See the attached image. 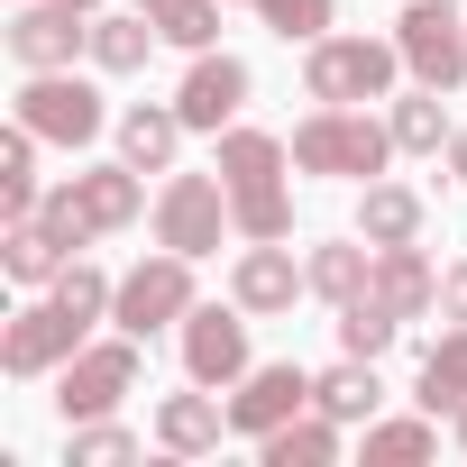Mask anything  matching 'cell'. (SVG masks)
I'll return each instance as SVG.
<instances>
[{
    "label": "cell",
    "mask_w": 467,
    "mask_h": 467,
    "mask_svg": "<svg viewBox=\"0 0 467 467\" xmlns=\"http://www.w3.org/2000/svg\"><path fill=\"white\" fill-rule=\"evenodd\" d=\"M394 156V119H376L367 101H321L294 129V165L303 174H339V183H376Z\"/></svg>",
    "instance_id": "6da1fadb"
},
{
    "label": "cell",
    "mask_w": 467,
    "mask_h": 467,
    "mask_svg": "<svg viewBox=\"0 0 467 467\" xmlns=\"http://www.w3.org/2000/svg\"><path fill=\"white\" fill-rule=\"evenodd\" d=\"M37 211L56 220V239L83 257L92 239H110V229H129V220L147 211V192H138V165L119 156V165H83V174H65V183H56Z\"/></svg>",
    "instance_id": "7a4b0ae2"
},
{
    "label": "cell",
    "mask_w": 467,
    "mask_h": 467,
    "mask_svg": "<svg viewBox=\"0 0 467 467\" xmlns=\"http://www.w3.org/2000/svg\"><path fill=\"white\" fill-rule=\"evenodd\" d=\"M403 74L394 37H312L303 47V92L312 101H385Z\"/></svg>",
    "instance_id": "3957f363"
},
{
    "label": "cell",
    "mask_w": 467,
    "mask_h": 467,
    "mask_svg": "<svg viewBox=\"0 0 467 467\" xmlns=\"http://www.w3.org/2000/svg\"><path fill=\"white\" fill-rule=\"evenodd\" d=\"M129 394H138V339H129V330H119V339H83V348L56 367V412H65V431L119 412Z\"/></svg>",
    "instance_id": "277c9868"
},
{
    "label": "cell",
    "mask_w": 467,
    "mask_h": 467,
    "mask_svg": "<svg viewBox=\"0 0 467 467\" xmlns=\"http://www.w3.org/2000/svg\"><path fill=\"white\" fill-rule=\"evenodd\" d=\"M229 183H220V165L211 174H165V192H156V248H174V257H220V239H229Z\"/></svg>",
    "instance_id": "5b68a950"
},
{
    "label": "cell",
    "mask_w": 467,
    "mask_h": 467,
    "mask_svg": "<svg viewBox=\"0 0 467 467\" xmlns=\"http://www.w3.org/2000/svg\"><path fill=\"white\" fill-rule=\"evenodd\" d=\"M183 312H192V257H174V248H156L147 266H129L119 294H110V321H119L129 339L183 330Z\"/></svg>",
    "instance_id": "8992f818"
},
{
    "label": "cell",
    "mask_w": 467,
    "mask_h": 467,
    "mask_svg": "<svg viewBox=\"0 0 467 467\" xmlns=\"http://www.w3.org/2000/svg\"><path fill=\"white\" fill-rule=\"evenodd\" d=\"M394 47H403V74L412 83H467V10L458 0H412L394 19Z\"/></svg>",
    "instance_id": "52a82bcc"
},
{
    "label": "cell",
    "mask_w": 467,
    "mask_h": 467,
    "mask_svg": "<svg viewBox=\"0 0 467 467\" xmlns=\"http://www.w3.org/2000/svg\"><path fill=\"white\" fill-rule=\"evenodd\" d=\"M19 119L47 138V147H92L101 129H110V110H101V92L65 65V74H28L19 83Z\"/></svg>",
    "instance_id": "ba28073f"
},
{
    "label": "cell",
    "mask_w": 467,
    "mask_h": 467,
    "mask_svg": "<svg viewBox=\"0 0 467 467\" xmlns=\"http://www.w3.org/2000/svg\"><path fill=\"white\" fill-rule=\"evenodd\" d=\"M248 321L257 312H220V303H192L183 312V376L192 385H211V394H229L257 358H248Z\"/></svg>",
    "instance_id": "9c48e42d"
},
{
    "label": "cell",
    "mask_w": 467,
    "mask_h": 467,
    "mask_svg": "<svg viewBox=\"0 0 467 467\" xmlns=\"http://www.w3.org/2000/svg\"><path fill=\"white\" fill-rule=\"evenodd\" d=\"M10 56L28 74H65L74 56H92V10H65V0H10Z\"/></svg>",
    "instance_id": "30bf717a"
},
{
    "label": "cell",
    "mask_w": 467,
    "mask_h": 467,
    "mask_svg": "<svg viewBox=\"0 0 467 467\" xmlns=\"http://www.w3.org/2000/svg\"><path fill=\"white\" fill-rule=\"evenodd\" d=\"M83 330H92V321H74L56 294L28 303V312H10V330H0V376H56V367L83 348Z\"/></svg>",
    "instance_id": "8fae6325"
},
{
    "label": "cell",
    "mask_w": 467,
    "mask_h": 467,
    "mask_svg": "<svg viewBox=\"0 0 467 467\" xmlns=\"http://www.w3.org/2000/svg\"><path fill=\"white\" fill-rule=\"evenodd\" d=\"M294 412H312V376H303L294 358L248 367L239 385H229V431H239V440H266V431H285Z\"/></svg>",
    "instance_id": "7c38bea8"
},
{
    "label": "cell",
    "mask_w": 467,
    "mask_h": 467,
    "mask_svg": "<svg viewBox=\"0 0 467 467\" xmlns=\"http://www.w3.org/2000/svg\"><path fill=\"white\" fill-rule=\"evenodd\" d=\"M303 294H312V266H303L285 239H248V257L229 266V303H239V312H257V321L294 312Z\"/></svg>",
    "instance_id": "4fadbf2b"
},
{
    "label": "cell",
    "mask_w": 467,
    "mask_h": 467,
    "mask_svg": "<svg viewBox=\"0 0 467 467\" xmlns=\"http://www.w3.org/2000/svg\"><path fill=\"white\" fill-rule=\"evenodd\" d=\"M248 92H257V83H248V65H239V56L202 47V56H192V74L174 83V110H183V129H211V138H220L229 119L248 110Z\"/></svg>",
    "instance_id": "5bb4252c"
},
{
    "label": "cell",
    "mask_w": 467,
    "mask_h": 467,
    "mask_svg": "<svg viewBox=\"0 0 467 467\" xmlns=\"http://www.w3.org/2000/svg\"><path fill=\"white\" fill-rule=\"evenodd\" d=\"M211 165H220V183H229V192H257V183H285V165H294V138H275V129H239V119H229Z\"/></svg>",
    "instance_id": "9a60e30c"
},
{
    "label": "cell",
    "mask_w": 467,
    "mask_h": 467,
    "mask_svg": "<svg viewBox=\"0 0 467 467\" xmlns=\"http://www.w3.org/2000/svg\"><path fill=\"white\" fill-rule=\"evenodd\" d=\"M421 220H431V202H421L412 183H385V174H376V183L358 192V239H367V248H412Z\"/></svg>",
    "instance_id": "2e32d148"
},
{
    "label": "cell",
    "mask_w": 467,
    "mask_h": 467,
    "mask_svg": "<svg viewBox=\"0 0 467 467\" xmlns=\"http://www.w3.org/2000/svg\"><path fill=\"white\" fill-rule=\"evenodd\" d=\"M0 266H10V285H56V275L74 266V248L56 239V220H47V211H28V220L0 229Z\"/></svg>",
    "instance_id": "e0dca14e"
},
{
    "label": "cell",
    "mask_w": 467,
    "mask_h": 467,
    "mask_svg": "<svg viewBox=\"0 0 467 467\" xmlns=\"http://www.w3.org/2000/svg\"><path fill=\"white\" fill-rule=\"evenodd\" d=\"M385 312H403V321H421V312H440V275H431V257H421V239L412 248H376V285H367Z\"/></svg>",
    "instance_id": "ac0fdd59"
},
{
    "label": "cell",
    "mask_w": 467,
    "mask_h": 467,
    "mask_svg": "<svg viewBox=\"0 0 467 467\" xmlns=\"http://www.w3.org/2000/svg\"><path fill=\"white\" fill-rule=\"evenodd\" d=\"M220 431H229V403H211V385H192V394H165V403H156V440H165L174 458H211V449H220Z\"/></svg>",
    "instance_id": "d6986e66"
},
{
    "label": "cell",
    "mask_w": 467,
    "mask_h": 467,
    "mask_svg": "<svg viewBox=\"0 0 467 467\" xmlns=\"http://www.w3.org/2000/svg\"><path fill=\"white\" fill-rule=\"evenodd\" d=\"M174 147H183V110L165 101H138V110H119V156L138 165V174H174Z\"/></svg>",
    "instance_id": "ffe728a7"
},
{
    "label": "cell",
    "mask_w": 467,
    "mask_h": 467,
    "mask_svg": "<svg viewBox=\"0 0 467 467\" xmlns=\"http://www.w3.org/2000/svg\"><path fill=\"white\" fill-rule=\"evenodd\" d=\"M156 37H165V28H156L147 10H119V19L92 10V65H101V74H138V65L156 56Z\"/></svg>",
    "instance_id": "44dd1931"
},
{
    "label": "cell",
    "mask_w": 467,
    "mask_h": 467,
    "mask_svg": "<svg viewBox=\"0 0 467 467\" xmlns=\"http://www.w3.org/2000/svg\"><path fill=\"white\" fill-rule=\"evenodd\" d=\"M449 138H458V119H449V92H440V83H412V92L394 101V147H403V156H440Z\"/></svg>",
    "instance_id": "7402d4cb"
},
{
    "label": "cell",
    "mask_w": 467,
    "mask_h": 467,
    "mask_svg": "<svg viewBox=\"0 0 467 467\" xmlns=\"http://www.w3.org/2000/svg\"><path fill=\"white\" fill-rule=\"evenodd\" d=\"M303 266H312V294H321V303H358V294L376 285V248H367V239H321Z\"/></svg>",
    "instance_id": "603a6c76"
},
{
    "label": "cell",
    "mask_w": 467,
    "mask_h": 467,
    "mask_svg": "<svg viewBox=\"0 0 467 467\" xmlns=\"http://www.w3.org/2000/svg\"><path fill=\"white\" fill-rule=\"evenodd\" d=\"M312 403L330 412V421H376V403H385V385H376V358H339L330 376H312Z\"/></svg>",
    "instance_id": "cb8c5ba5"
},
{
    "label": "cell",
    "mask_w": 467,
    "mask_h": 467,
    "mask_svg": "<svg viewBox=\"0 0 467 467\" xmlns=\"http://www.w3.org/2000/svg\"><path fill=\"white\" fill-rule=\"evenodd\" d=\"M339 431H348V421H330V412L312 403V412H294L285 431H266L257 449H266V467H330V458H339Z\"/></svg>",
    "instance_id": "d4e9b609"
},
{
    "label": "cell",
    "mask_w": 467,
    "mask_h": 467,
    "mask_svg": "<svg viewBox=\"0 0 467 467\" xmlns=\"http://www.w3.org/2000/svg\"><path fill=\"white\" fill-rule=\"evenodd\" d=\"M467 403V321H449L421 348V412H458Z\"/></svg>",
    "instance_id": "484cf974"
},
{
    "label": "cell",
    "mask_w": 467,
    "mask_h": 467,
    "mask_svg": "<svg viewBox=\"0 0 467 467\" xmlns=\"http://www.w3.org/2000/svg\"><path fill=\"white\" fill-rule=\"evenodd\" d=\"M138 10L165 28V47L202 56V47H220V10H229V0H138Z\"/></svg>",
    "instance_id": "4316f807"
},
{
    "label": "cell",
    "mask_w": 467,
    "mask_h": 467,
    "mask_svg": "<svg viewBox=\"0 0 467 467\" xmlns=\"http://www.w3.org/2000/svg\"><path fill=\"white\" fill-rule=\"evenodd\" d=\"M403 339V312H385L376 294H358V303H339V348L348 358H385Z\"/></svg>",
    "instance_id": "83f0119b"
},
{
    "label": "cell",
    "mask_w": 467,
    "mask_h": 467,
    "mask_svg": "<svg viewBox=\"0 0 467 467\" xmlns=\"http://www.w3.org/2000/svg\"><path fill=\"white\" fill-rule=\"evenodd\" d=\"M229 220H239V239H294V192H285V183L229 192Z\"/></svg>",
    "instance_id": "f1b7e54d"
},
{
    "label": "cell",
    "mask_w": 467,
    "mask_h": 467,
    "mask_svg": "<svg viewBox=\"0 0 467 467\" xmlns=\"http://www.w3.org/2000/svg\"><path fill=\"white\" fill-rule=\"evenodd\" d=\"M257 19L285 37V47H312V37H330V19H339V0H257Z\"/></svg>",
    "instance_id": "f546056e"
},
{
    "label": "cell",
    "mask_w": 467,
    "mask_h": 467,
    "mask_svg": "<svg viewBox=\"0 0 467 467\" xmlns=\"http://www.w3.org/2000/svg\"><path fill=\"white\" fill-rule=\"evenodd\" d=\"M47 294H56V303H65L74 321H110V294H119V285H110L101 266H83V257H74V266H65V275H56Z\"/></svg>",
    "instance_id": "4dcf8cb0"
},
{
    "label": "cell",
    "mask_w": 467,
    "mask_h": 467,
    "mask_svg": "<svg viewBox=\"0 0 467 467\" xmlns=\"http://www.w3.org/2000/svg\"><path fill=\"white\" fill-rule=\"evenodd\" d=\"M431 421H440V412H421V421H367V458H394V467H403V458H431V449H440Z\"/></svg>",
    "instance_id": "1f68e13d"
},
{
    "label": "cell",
    "mask_w": 467,
    "mask_h": 467,
    "mask_svg": "<svg viewBox=\"0 0 467 467\" xmlns=\"http://www.w3.org/2000/svg\"><path fill=\"white\" fill-rule=\"evenodd\" d=\"M138 458V440L101 412V421H74V467H129Z\"/></svg>",
    "instance_id": "d6a6232c"
},
{
    "label": "cell",
    "mask_w": 467,
    "mask_h": 467,
    "mask_svg": "<svg viewBox=\"0 0 467 467\" xmlns=\"http://www.w3.org/2000/svg\"><path fill=\"white\" fill-rule=\"evenodd\" d=\"M440 321H467V257L440 266Z\"/></svg>",
    "instance_id": "836d02e7"
},
{
    "label": "cell",
    "mask_w": 467,
    "mask_h": 467,
    "mask_svg": "<svg viewBox=\"0 0 467 467\" xmlns=\"http://www.w3.org/2000/svg\"><path fill=\"white\" fill-rule=\"evenodd\" d=\"M449 174H458V183H467V129H458V138H449Z\"/></svg>",
    "instance_id": "e575fe53"
},
{
    "label": "cell",
    "mask_w": 467,
    "mask_h": 467,
    "mask_svg": "<svg viewBox=\"0 0 467 467\" xmlns=\"http://www.w3.org/2000/svg\"><path fill=\"white\" fill-rule=\"evenodd\" d=\"M449 431H458V449H467V403H458V412H449Z\"/></svg>",
    "instance_id": "d590c367"
},
{
    "label": "cell",
    "mask_w": 467,
    "mask_h": 467,
    "mask_svg": "<svg viewBox=\"0 0 467 467\" xmlns=\"http://www.w3.org/2000/svg\"><path fill=\"white\" fill-rule=\"evenodd\" d=\"M65 10H101V0H65Z\"/></svg>",
    "instance_id": "8d00e7d4"
},
{
    "label": "cell",
    "mask_w": 467,
    "mask_h": 467,
    "mask_svg": "<svg viewBox=\"0 0 467 467\" xmlns=\"http://www.w3.org/2000/svg\"><path fill=\"white\" fill-rule=\"evenodd\" d=\"M248 10H257V0H248Z\"/></svg>",
    "instance_id": "74e56055"
}]
</instances>
